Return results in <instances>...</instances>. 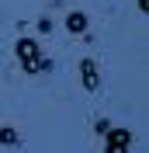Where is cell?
<instances>
[{
  "mask_svg": "<svg viewBox=\"0 0 149 153\" xmlns=\"http://www.w3.org/2000/svg\"><path fill=\"white\" fill-rule=\"evenodd\" d=\"M80 76H83L87 91H97V87H101V76H97V63H94V59H80Z\"/></svg>",
  "mask_w": 149,
  "mask_h": 153,
  "instance_id": "2",
  "label": "cell"
},
{
  "mask_svg": "<svg viewBox=\"0 0 149 153\" xmlns=\"http://www.w3.org/2000/svg\"><path fill=\"white\" fill-rule=\"evenodd\" d=\"M128 150H132V132L128 129H108L104 153H128Z\"/></svg>",
  "mask_w": 149,
  "mask_h": 153,
  "instance_id": "1",
  "label": "cell"
},
{
  "mask_svg": "<svg viewBox=\"0 0 149 153\" xmlns=\"http://www.w3.org/2000/svg\"><path fill=\"white\" fill-rule=\"evenodd\" d=\"M66 31H73V35H83V31H87V14H80V10L66 14Z\"/></svg>",
  "mask_w": 149,
  "mask_h": 153,
  "instance_id": "4",
  "label": "cell"
},
{
  "mask_svg": "<svg viewBox=\"0 0 149 153\" xmlns=\"http://www.w3.org/2000/svg\"><path fill=\"white\" fill-rule=\"evenodd\" d=\"M0 143H4V146H14V143H18V132H14V129H0Z\"/></svg>",
  "mask_w": 149,
  "mask_h": 153,
  "instance_id": "6",
  "label": "cell"
},
{
  "mask_svg": "<svg viewBox=\"0 0 149 153\" xmlns=\"http://www.w3.org/2000/svg\"><path fill=\"white\" fill-rule=\"evenodd\" d=\"M14 49H18V59H21V63H28V59L42 56V52H38V42H35V38H18V45H14Z\"/></svg>",
  "mask_w": 149,
  "mask_h": 153,
  "instance_id": "3",
  "label": "cell"
},
{
  "mask_svg": "<svg viewBox=\"0 0 149 153\" xmlns=\"http://www.w3.org/2000/svg\"><path fill=\"white\" fill-rule=\"evenodd\" d=\"M24 70H28V73H42V70H49V59L45 56H35V59L24 63Z\"/></svg>",
  "mask_w": 149,
  "mask_h": 153,
  "instance_id": "5",
  "label": "cell"
}]
</instances>
